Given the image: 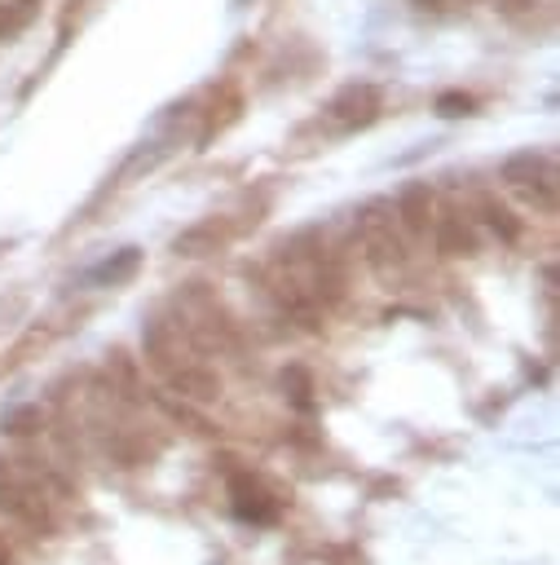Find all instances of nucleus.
<instances>
[{"mask_svg":"<svg viewBox=\"0 0 560 565\" xmlns=\"http://www.w3.org/2000/svg\"><path fill=\"white\" fill-rule=\"evenodd\" d=\"M503 177L534 203V207H556V172H551V159L547 154H516L507 168H503Z\"/></svg>","mask_w":560,"mask_h":565,"instance_id":"obj_1","label":"nucleus"},{"mask_svg":"<svg viewBox=\"0 0 560 565\" xmlns=\"http://www.w3.org/2000/svg\"><path fill=\"white\" fill-rule=\"evenodd\" d=\"M375 110H379V93H375L370 84H353V88H344V93L331 102V119H335L340 128H362V124L375 119Z\"/></svg>","mask_w":560,"mask_h":565,"instance_id":"obj_2","label":"nucleus"},{"mask_svg":"<svg viewBox=\"0 0 560 565\" xmlns=\"http://www.w3.org/2000/svg\"><path fill=\"white\" fill-rule=\"evenodd\" d=\"M35 13V0H0V35H13L31 22Z\"/></svg>","mask_w":560,"mask_h":565,"instance_id":"obj_3","label":"nucleus"}]
</instances>
